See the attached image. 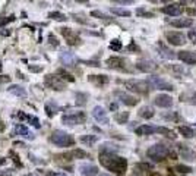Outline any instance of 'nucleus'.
I'll return each mask as SVG.
<instances>
[{
	"mask_svg": "<svg viewBox=\"0 0 196 176\" xmlns=\"http://www.w3.org/2000/svg\"><path fill=\"white\" fill-rule=\"evenodd\" d=\"M65 157H70V159H86V157H90V154L86 153V151H84V150L76 148V150H73V151H70V153L65 154Z\"/></svg>",
	"mask_w": 196,
	"mask_h": 176,
	"instance_id": "21",
	"label": "nucleus"
},
{
	"mask_svg": "<svg viewBox=\"0 0 196 176\" xmlns=\"http://www.w3.org/2000/svg\"><path fill=\"white\" fill-rule=\"evenodd\" d=\"M157 134H163V135H165V137H168V138H176V135H174V132L171 131V129L164 128V126H158L157 128Z\"/></svg>",
	"mask_w": 196,
	"mask_h": 176,
	"instance_id": "29",
	"label": "nucleus"
},
{
	"mask_svg": "<svg viewBox=\"0 0 196 176\" xmlns=\"http://www.w3.org/2000/svg\"><path fill=\"white\" fill-rule=\"evenodd\" d=\"M157 128L158 126H151V125H140V126L136 128V135H152V134H157Z\"/></svg>",
	"mask_w": 196,
	"mask_h": 176,
	"instance_id": "16",
	"label": "nucleus"
},
{
	"mask_svg": "<svg viewBox=\"0 0 196 176\" xmlns=\"http://www.w3.org/2000/svg\"><path fill=\"white\" fill-rule=\"evenodd\" d=\"M50 141L53 144H56L59 147H70L75 144V139H73L67 132L65 131H60V129H57L54 131L53 134L50 135Z\"/></svg>",
	"mask_w": 196,
	"mask_h": 176,
	"instance_id": "3",
	"label": "nucleus"
},
{
	"mask_svg": "<svg viewBox=\"0 0 196 176\" xmlns=\"http://www.w3.org/2000/svg\"><path fill=\"white\" fill-rule=\"evenodd\" d=\"M9 34H10V33H9V31H5V29L2 31V35H9Z\"/></svg>",
	"mask_w": 196,
	"mask_h": 176,
	"instance_id": "51",
	"label": "nucleus"
},
{
	"mask_svg": "<svg viewBox=\"0 0 196 176\" xmlns=\"http://www.w3.org/2000/svg\"><path fill=\"white\" fill-rule=\"evenodd\" d=\"M110 110H117V104H116V103H111V104H110Z\"/></svg>",
	"mask_w": 196,
	"mask_h": 176,
	"instance_id": "49",
	"label": "nucleus"
},
{
	"mask_svg": "<svg viewBox=\"0 0 196 176\" xmlns=\"http://www.w3.org/2000/svg\"><path fill=\"white\" fill-rule=\"evenodd\" d=\"M86 121V115L84 112H76V113H70V115H65L62 117V122L66 125H81Z\"/></svg>",
	"mask_w": 196,
	"mask_h": 176,
	"instance_id": "5",
	"label": "nucleus"
},
{
	"mask_svg": "<svg viewBox=\"0 0 196 176\" xmlns=\"http://www.w3.org/2000/svg\"><path fill=\"white\" fill-rule=\"evenodd\" d=\"M27 121L31 122V125L35 128H40L41 126V123H40V119L38 117H35V116H31V115H27Z\"/></svg>",
	"mask_w": 196,
	"mask_h": 176,
	"instance_id": "36",
	"label": "nucleus"
},
{
	"mask_svg": "<svg viewBox=\"0 0 196 176\" xmlns=\"http://www.w3.org/2000/svg\"><path fill=\"white\" fill-rule=\"evenodd\" d=\"M187 35H189V38L192 40V43H193V44H196V28H193V29H190V31H189V34H187Z\"/></svg>",
	"mask_w": 196,
	"mask_h": 176,
	"instance_id": "41",
	"label": "nucleus"
},
{
	"mask_svg": "<svg viewBox=\"0 0 196 176\" xmlns=\"http://www.w3.org/2000/svg\"><path fill=\"white\" fill-rule=\"evenodd\" d=\"M100 163L117 176H124V173L127 170V160L123 157H119L114 153H101Z\"/></svg>",
	"mask_w": 196,
	"mask_h": 176,
	"instance_id": "1",
	"label": "nucleus"
},
{
	"mask_svg": "<svg viewBox=\"0 0 196 176\" xmlns=\"http://www.w3.org/2000/svg\"><path fill=\"white\" fill-rule=\"evenodd\" d=\"M10 156L13 157V161L18 165V167H22V163H21V160H19V156H18V154H15L13 151H10Z\"/></svg>",
	"mask_w": 196,
	"mask_h": 176,
	"instance_id": "42",
	"label": "nucleus"
},
{
	"mask_svg": "<svg viewBox=\"0 0 196 176\" xmlns=\"http://www.w3.org/2000/svg\"><path fill=\"white\" fill-rule=\"evenodd\" d=\"M110 49L114 50V51L120 50V49H122V41H119V40H113L111 43H110Z\"/></svg>",
	"mask_w": 196,
	"mask_h": 176,
	"instance_id": "38",
	"label": "nucleus"
},
{
	"mask_svg": "<svg viewBox=\"0 0 196 176\" xmlns=\"http://www.w3.org/2000/svg\"><path fill=\"white\" fill-rule=\"evenodd\" d=\"M97 139H98L97 135H84V137L81 138V141H82L84 144H86V145H92Z\"/></svg>",
	"mask_w": 196,
	"mask_h": 176,
	"instance_id": "30",
	"label": "nucleus"
},
{
	"mask_svg": "<svg viewBox=\"0 0 196 176\" xmlns=\"http://www.w3.org/2000/svg\"><path fill=\"white\" fill-rule=\"evenodd\" d=\"M48 18L54 19V21H66L67 19L66 15H63L60 12H50V13H48Z\"/></svg>",
	"mask_w": 196,
	"mask_h": 176,
	"instance_id": "31",
	"label": "nucleus"
},
{
	"mask_svg": "<svg viewBox=\"0 0 196 176\" xmlns=\"http://www.w3.org/2000/svg\"><path fill=\"white\" fill-rule=\"evenodd\" d=\"M165 119H168V121H179V115L177 113H171V115H165L164 116Z\"/></svg>",
	"mask_w": 196,
	"mask_h": 176,
	"instance_id": "43",
	"label": "nucleus"
},
{
	"mask_svg": "<svg viewBox=\"0 0 196 176\" xmlns=\"http://www.w3.org/2000/svg\"><path fill=\"white\" fill-rule=\"evenodd\" d=\"M9 93L16 94V95H25V90L22 87H19V85H12L9 88Z\"/></svg>",
	"mask_w": 196,
	"mask_h": 176,
	"instance_id": "32",
	"label": "nucleus"
},
{
	"mask_svg": "<svg viewBox=\"0 0 196 176\" xmlns=\"http://www.w3.org/2000/svg\"><path fill=\"white\" fill-rule=\"evenodd\" d=\"M6 163V159H3V157H0V165H5Z\"/></svg>",
	"mask_w": 196,
	"mask_h": 176,
	"instance_id": "50",
	"label": "nucleus"
},
{
	"mask_svg": "<svg viewBox=\"0 0 196 176\" xmlns=\"http://www.w3.org/2000/svg\"><path fill=\"white\" fill-rule=\"evenodd\" d=\"M48 40H50V43H53L54 46H57V44H59V41L56 40V37H54V35H51V34H50V37H48Z\"/></svg>",
	"mask_w": 196,
	"mask_h": 176,
	"instance_id": "46",
	"label": "nucleus"
},
{
	"mask_svg": "<svg viewBox=\"0 0 196 176\" xmlns=\"http://www.w3.org/2000/svg\"><path fill=\"white\" fill-rule=\"evenodd\" d=\"M148 84H149V87L155 88V90H165V91H173L174 90L171 84H168L167 81L161 79L160 77H154V75L148 78Z\"/></svg>",
	"mask_w": 196,
	"mask_h": 176,
	"instance_id": "6",
	"label": "nucleus"
},
{
	"mask_svg": "<svg viewBox=\"0 0 196 176\" xmlns=\"http://www.w3.org/2000/svg\"><path fill=\"white\" fill-rule=\"evenodd\" d=\"M28 69L32 72H41L43 71V68L41 66H32V65H28Z\"/></svg>",
	"mask_w": 196,
	"mask_h": 176,
	"instance_id": "45",
	"label": "nucleus"
},
{
	"mask_svg": "<svg viewBox=\"0 0 196 176\" xmlns=\"http://www.w3.org/2000/svg\"><path fill=\"white\" fill-rule=\"evenodd\" d=\"M139 116L144 117V119H151L152 116H154V109L149 107V106H144V107L139 110Z\"/></svg>",
	"mask_w": 196,
	"mask_h": 176,
	"instance_id": "24",
	"label": "nucleus"
},
{
	"mask_svg": "<svg viewBox=\"0 0 196 176\" xmlns=\"http://www.w3.org/2000/svg\"><path fill=\"white\" fill-rule=\"evenodd\" d=\"M91 16L100 18V19H108V16H107L106 13H102V12H100V11H92L91 12Z\"/></svg>",
	"mask_w": 196,
	"mask_h": 176,
	"instance_id": "39",
	"label": "nucleus"
},
{
	"mask_svg": "<svg viewBox=\"0 0 196 176\" xmlns=\"http://www.w3.org/2000/svg\"><path fill=\"white\" fill-rule=\"evenodd\" d=\"M90 81L94 84H98V85H102V84L108 82V78L106 75H90Z\"/></svg>",
	"mask_w": 196,
	"mask_h": 176,
	"instance_id": "25",
	"label": "nucleus"
},
{
	"mask_svg": "<svg viewBox=\"0 0 196 176\" xmlns=\"http://www.w3.org/2000/svg\"><path fill=\"white\" fill-rule=\"evenodd\" d=\"M195 2H196V0H195Z\"/></svg>",
	"mask_w": 196,
	"mask_h": 176,
	"instance_id": "60",
	"label": "nucleus"
},
{
	"mask_svg": "<svg viewBox=\"0 0 196 176\" xmlns=\"http://www.w3.org/2000/svg\"><path fill=\"white\" fill-rule=\"evenodd\" d=\"M136 68H138L139 71H142V72H154L158 66L155 65V62L145 59V60H139V62H138V63H136Z\"/></svg>",
	"mask_w": 196,
	"mask_h": 176,
	"instance_id": "14",
	"label": "nucleus"
},
{
	"mask_svg": "<svg viewBox=\"0 0 196 176\" xmlns=\"http://www.w3.org/2000/svg\"><path fill=\"white\" fill-rule=\"evenodd\" d=\"M45 84H47V85H51V88H53V90H57V91H62V90H65V87H66L63 78L57 77V75H47V77H45Z\"/></svg>",
	"mask_w": 196,
	"mask_h": 176,
	"instance_id": "9",
	"label": "nucleus"
},
{
	"mask_svg": "<svg viewBox=\"0 0 196 176\" xmlns=\"http://www.w3.org/2000/svg\"><path fill=\"white\" fill-rule=\"evenodd\" d=\"M136 169H139V170H146V172H151L154 169V166L151 163H145V161H142V163H138L136 165Z\"/></svg>",
	"mask_w": 196,
	"mask_h": 176,
	"instance_id": "33",
	"label": "nucleus"
},
{
	"mask_svg": "<svg viewBox=\"0 0 196 176\" xmlns=\"http://www.w3.org/2000/svg\"><path fill=\"white\" fill-rule=\"evenodd\" d=\"M85 65H88V66H100V63L98 62H84Z\"/></svg>",
	"mask_w": 196,
	"mask_h": 176,
	"instance_id": "47",
	"label": "nucleus"
},
{
	"mask_svg": "<svg viewBox=\"0 0 196 176\" xmlns=\"http://www.w3.org/2000/svg\"><path fill=\"white\" fill-rule=\"evenodd\" d=\"M76 2H88V0H76Z\"/></svg>",
	"mask_w": 196,
	"mask_h": 176,
	"instance_id": "55",
	"label": "nucleus"
},
{
	"mask_svg": "<svg viewBox=\"0 0 196 176\" xmlns=\"http://www.w3.org/2000/svg\"><path fill=\"white\" fill-rule=\"evenodd\" d=\"M114 119H116V122L117 123H126L127 122V119H129V112H123V113H117V115L114 116Z\"/></svg>",
	"mask_w": 196,
	"mask_h": 176,
	"instance_id": "28",
	"label": "nucleus"
},
{
	"mask_svg": "<svg viewBox=\"0 0 196 176\" xmlns=\"http://www.w3.org/2000/svg\"><path fill=\"white\" fill-rule=\"evenodd\" d=\"M114 95L126 106H136L139 103V100L136 99V97H133V95H130V94H127V93H124V91H116Z\"/></svg>",
	"mask_w": 196,
	"mask_h": 176,
	"instance_id": "10",
	"label": "nucleus"
},
{
	"mask_svg": "<svg viewBox=\"0 0 196 176\" xmlns=\"http://www.w3.org/2000/svg\"><path fill=\"white\" fill-rule=\"evenodd\" d=\"M170 154H171V151H170L165 145H163V144H155V145L149 147L148 151H146V156H148L152 161H163V160L167 159Z\"/></svg>",
	"mask_w": 196,
	"mask_h": 176,
	"instance_id": "2",
	"label": "nucleus"
},
{
	"mask_svg": "<svg viewBox=\"0 0 196 176\" xmlns=\"http://www.w3.org/2000/svg\"><path fill=\"white\" fill-rule=\"evenodd\" d=\"M165 37L171 46H183L186 43V35L183 33H179V31H168L165 34Z\"/></svg>",
	"mask_w": 196,
	"mask_h": 176,
	"instance_id": "7",
	"label": "nucleus"
},
{
	"mask_svg": "<svg viewBox=\"0 0 196 176\" xmlns=\"http://www.w3.org/2000/svg\"><path fill=\"white\" fill-rule=\"evenodd\" d=\"M161 11L165 13V15H170V16H179L180 13L183 12V7L180 3H170V5L164 6Z\"/></svg>",
	"mask_w": 196,
	"mask_h": 176,
	"instance_id": "11",
	"label": "nucleus"
},
{
	"mask_svg": "<svg viewBox=\"0 0 196 176\" xmlns=\"http://www.w3.org/2000/svg\"><path fill=\"white\" fill-rule=\"evenodd\" d=\"M154 104L158 106V107H164V109H167V107H171L173 104V99L167 95V94H160L157 95L155 99H154Z\"/></svg>",
	"mask_w": 196,
	"mask_h": 176,
	"instance_id": "12",
	"label": "nucleus"
},
{
	"mask_svg": "<svg viewBox=\"0 0 196 176\" xmlns=\"http://www.w3.org/2000/svg\"><path fill=\"white\" fill-rule=\"evenodd\" d=\"M57 73H59V75H62L63 79H67L69 82H73V81H75V78H73L70 73H67L65 69H59V72H57Z\"/></svg>",
	"mask_w": 196,
	"mask_h": 176,
	"instance_id": "37",
	"label": "nucleus"
},
{
	"mask_svg": "<svg viewBox=\"0 0 196 176\" xmlns=\"http://www.w3.org/2000/svg\"><path fill=\"white\" fill-rule=\"evenodd\" d=\"M110 12L114 13V15H117V16H130V11H127V9H122V7H111Z\"/></svg>",
	"mask_w": 196,
	"mask_h": 176,
	"instance_id": "27",
	"label": "nucleus"
},
{
	"mask_svg": "<svg viewBox=\"0 0 196 176\" xmlns=\"http://www.w3.org/2000/svg\"><path fill=\"white\" fill-rule=\"evenodd\" d=\"M177 57H179L181 62H185L187 65H195L196 63V56L195 53H192L189 50H185V51H179L177 53Z\"/></svg>",
	"mask_w": 196,
	"mask_h": 176,
	"instance_id": "15",
	"label": "nucleus"
},
{
	"mask_svg": "<svg viewBox=\"0 0 196 176\" xmlns=\"http://www.w3.org/2000/svg\"><path fill=\"white\" fill-rule=\"evenodd\" d=\"M9 81H10V78L9 77H0V82H9Z\"/></svg>",
	"mask_w": 196,
	"mask_h": 176,
	"instance_id": "48",
	"label": "nucleus"
},
{
	"mask_svg": "<svg viewBox=\"0 0 196 176\" xmlns=\"http://www.w3.org/2000/svg\"><path fill=\"white\" fill-rule=\"evenodd\" d=\"M92 116L95 117L97 122H100V123H102V125H107L108 123V117H107V112L101 106H97V107H94V110H92Z\"/></svg>",
	"mask_w": 196,
	"mask_h": 176,
	"instance_id": "13",
	"label": "nucleus"
},
{
	"mask_svg": "<svg viewBox=\"0 0 196 176\" xmlns=\"http://www.w3.org/2000/svg\"><path fill=\"white\" fill-rule=\"evenodd\" d=\"M27 176H40V175H37V173H28Z\"/></svg>",
	"mask_w": 196,
	"mask_h": 176,
	"instance_id": "53",
	"label": "nucleus"
},
{
	"mask_svg": "<svg viewBox=\"0 0 196 176\" xmlns=\"http://www.w3.org/2000/svg\"><path fill=\"white\" fill-rule=\"evenodd\" d=\"M60 33H62V35L65 37L66 43L69 44V46H78V44L81 43V38H79L78 35L75 34V31H72L70 28H67V27L60 28Z\"/></svg>",
	"mask_w": 196,
	"mask_h": 176,
	"instance_id": "8",
	"label": "nucleus"
},
{
	"mask_svg": "<svg viewBox=\"0 0 196 176\" xmlns=\"http://www.w3.org/2000/svg\"><path fill=\"white\" fill-rule=\"evenodd\" d=\"M124 87L129 91L138 94H148L149 90V84L148 81H139V79H130V81H124Z\"/></svg>",
	"mask_w": 196,
	"mask_h": 176,
	"instance_id": "4",
	"label": "nucleus"
},
{
	"mask_svg": "<svg viewBox=\"0 0 196 176\" xmlns=\"http://www.w3.org/2000/svg\"><path fill=\"white\" fill-rule=\"evenodd\" d=\"M154 2H163V3H168V2H171V0H154Z\"/></svg>",
	"mask_w": 196,
	"mask_h": 176,
	"instance_id": "52",
	"label": "nucleus"
},
{
	"mask_svg": "<svg viewBox=\"0 0 196 176\" xmlns=\"http://www.w3.org/2000/svg\"><path fill=\"white\" fill-rule=\"evenodd\" d=\"M111 2H116V3H120V5H132V3H135V0H111Z\"/></svg>",
	"mask_w": 196,
	"mask_h": 176,
	"instance_id": "44",
	"label": "nucleus"
},
{
	"mask_svg": "<svg viewBox=\"0 0 196 176\" xmlns=\"http://www.w3.org/2000/svg\"><path fill=\"white\" fill-rule=\"evenodd\" d=\"M193 99H195V101H196V94H195V97H193Z\"/></svg>",
	"mask_w": 196,
	"mask_h": 176,
	"instance_id": "58",
	"label": "nucleus"
},
{
	"mask_svg": "<svg viewBox=\"0 0 196 176\" xmlns=\"http://www.w3.org/2000/svg\"><path fill=\"white\" fill-rule=\"evenodd\" d=\"M136 15H138V16H144V18H154V13H152V12H148V11H145V9H142V7L136 9Z\"/></svg>",
	"mask_w": 196,
	"mask_h": 176,
	"instance_id": "35",
	"label": "nucleus"
},
{
	"mask_svg": "<svg viewBox=\"0 0 196 176\" xmlns=\"http://www.w3.org/2000/svg\"><path fill=\"white\" fill-rule=\"evenodd\" d=\"M0 71H2V62H0Z\"/></svg>",
	"mask_w": 196,
	"mask_h": 176,
	"instance_id": "57",
	"label": "nucleus"
},
{
	"mask_svg": "<svg viewBox=\"0 0 196 176\" xmlns=\"http://www.w3.org/2000/svg\"><path fill=\"white\" fill-rule=\"evenodd\" d=\"M57 176H66V175H63V173H60V175H57Z\"/></svg>",
	"mask_w": 196,
	"mask_h": 176,
	"instance_id": "56",
	"label": "nucleus"
},
{
	"mask_svg": "<svg viewBox=\"0 0 196 176\" xmlns=\"http://www.w3.org/2000/svg\"><path fill=\"white\" fill-rule=\"evenodd\" d=\"M107 66L108 68H113V69H123L124 68V60L122 57H110V59H107Z\"/></svg>",
	"mask_w": 196,
	"mask_h": 176,
	"instance_id": "17",
	"label": "nucleus"
},
{
	"mask_svg": "<svg viewBox=\"0 0 196 176\" xmlns=\"http://www.w3.org/2000/svg\"><path fill=\"white\" fill-rule=\"evenodd\" d=\"M132 176H139V175H136V173H135V175H132Z\"/></svg>",
	"mask_w": 196,
	"mask_h": 176,
	"instance_id": "59",
	"label": "nucleus"
},
{
	"mask_svg": "<svg viewBox=\"0 0 196 176\" xmlns=\"http://www.w3.org/2000/svg\"><path fill=\"white\" fill-rule=\"evenodd\" d=\"M158 50H160V53H161V56L164 59H174V57H177V55H174V51H171L168 47H165L163 43L158 44Z\"/></svg>",
	"mask_w": 196,
	"mask_h": 176,
	"instance_id": "22",
	"label": "nucleus"
},
{
	"mask_svg": "<svg viewBox=\"0 0 196 176\" xmlns=\"http://www.w3.org/2000/svg\"><path fill=\"white\" fill-rule=\"evenodd\" d=\"M179 132L185 138H192L193 135H195V131H193L192 128H189V126H179Z\"/></svg>",
	"mask_w": 196,
	"mask_h": 176,
	"instance_id": "26",
	"label": "nucleus"
},
{
	"mask_svg": "<svg viewBox=\"0 0 196 176\" xmlns=\"http://www.w3.org/2000/svg\"><path fill=\"white\" fill-rule=\"evenodd\" d=\"M174 169L179 172V173H181V175H187V173H190L192 172V167H189V166H183V165H177Z\"/></svg>",
	"mask_w": 196,
	"mask_h": 176,
	"instance_id": "34",
	"label": "nucleus"
},
{
	"mask_svg": "<svg viewBox=\"0 0 196 176\" xmlns=\"http://www.w3.org/2000/svg\"><path fill=\"white\" fill-rule=\"evenodd\" d=\"M15 21V15H10L9 18H3V19H0V27H3L6 24H9V22Z\"/></svg>",
	"mask_w": 196,
	"mask_h": 176,
	"instance_id": "40",
	"label": "nucleus"
},
{
	"mask_svg": "<svg viewBox=\"0 0 196 176\" xmlns=\"http://www.w3.org/2000/svg\"><path fill=\"white\" fill-rule=\"evenodd\" d=\"M81 173L84 176H97L98 175V167L92 165H82L81 167Z\"/></svg>",
	"mask_w": 196,
	"mask_h": 176,
	"instance_id": "19",
	"label": "nucleus"
},
{
	"mask_svg": "<svg viewBox=\"0 0 196 176\" xmlns=\"http://www.w3.org/2000/svg\"><path fill=\"white\" fill-rule=\"evenodd\" d=\"M171 25L176 28H187V27L193 25V21H192L190 18H179V19H173Z\"/></svg>",
	"mask_w": 196,
	"mask_h": 176,
	"instance_id": "18",
	"label": "nucleus"
},
{
	"mask_svg": "<svg viewBox=\"0 0 196 176\" xmlns=\"http://www.w3.org/2000/svg\"><path fill=\"white\" fill-rule=\"evenodd\" d=\"M15 131H16V134L18 135H21V137H23V138H27V139H34V134L31 131H29L27 126H23V125H16V128H15Z\"/></svg>",
	"mask_w": 196,
	"mask_h": 176,
	"instance_id": "20",
	"label": "nucleus"
},
{
	"mask_svg": "<svg viewBox=\"0 0 196 176\" xmlns=\"http://www.w3.org/2000/svg\"><path fill=\"white\" fill-rule=\"evenodd\" d=\"M180 153H181V156H183L185 160H189V161L195 160V153L187 145H180Z\"/></svg>",
	"mask_w": 196,
	"mask_h": 176,
	"instance_id": "23",
	"label": "nucleus"
},
{
	"mask_svg": "<svg viewBox=\"0 0 196 176\" xmlns=\"http://www.w3.org/2000/svg\"><path fill=\"white\" fill-rule=\"evenodd\" d=\"M98 176H110V175H107V173H101V175H98Z\"/></svg>",
	"mask_w": 196,
	"mask_h": 176,
	"instance_id": "54",
	"label": "nucleus"
}]
</instances>
